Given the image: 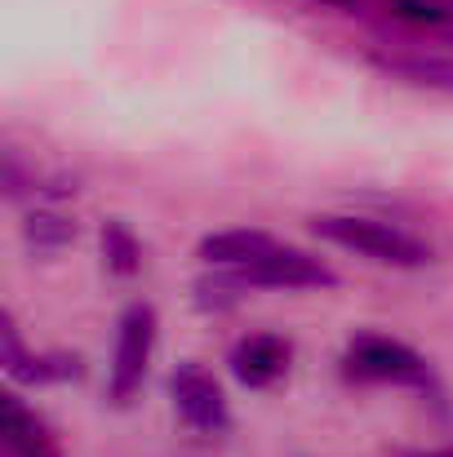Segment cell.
Instances as JSON below:
<instances>
[{
  "label": "cell",
  "instance_id": "cell-14",
  "mask_svg": "<svg viewBox=\"0 0 453 457\" xmlns=\"http://www.w3.org/2000/svg\"><path fill=\"white\" fill-rule=\"evenodd\" d=\"M245 289L249 285H245L240 271H214V276L196 280V306L200 311H231V306L240 303Z\"/></svg>",
  "mask_w": 453,
  "mask_h": 457
},
{
  "label": "cell",
  "instance_id": "cell-5",
  "mask_svg": "<svg viewBox=\"0 0 453 457\" xmlns=\"http://www.w3.org/2000/svg\"><path fill=\"white\" fill-rule=\"evenodd\" d=\"M227 364H231V378H236L240 386L267 391V386H276V382L289 373V364H294V342L281 337V333H249V337H240V342L231 346Z\"/></svg>",
  "mask_w": 453,
  "mask_h": 457
},
{
  "label": "cell",
  "instance_id": "cell-4",
  "mask_svg": "<svg viewBox=\"0 0 453 457\" xmlns=\"http://www.w3.org/2000/svg\"><path fill=\"white\" fill-rule=\"evenodd\" d=\"M169 400H173V413L182 418V427H191L196 436H222L231 427V409H227L218 378L196 360H182L169 373Z\"/></svg>",
  "mask_w": 453,
  "mask_h": 457
},
{
  "label": "cell",
  "instance_id": "cell-1",
  "mask_svg": "<svg viewBox=\"0 0 453 457\" xmlns=\"http://www.w3.org/2000/svg\"><path fill=\"white\" fill-rule=\"evenodd\" d=\"M311 231L329 245H342V249H356L382 267H400V271H414V267H427L432 262V245H423L418 236L382 222V218H365V213H315L311 218Z\"/></svg>",
  "mask_w": 453,
  "mask_h": 457
},
{
  "label": "cell",
  "instance_id": "cell-7",
  "mask_svg": "<svg viewBox=\"0 0 453 457\" xmlns=\"http://www.w3.org/2000/svg\"><path fill=\"white\" fill-rule=\"evenodd\" d=\"M0 364H4V373H9L13 382H36V386L80 378V360H76V355H67V351L31 355V351L22 346L18 324H13V315H9V311L0 315Z\"/></svg>",
  "mask_w": 453,
  "mask_h": 457
},
{
  "label": "cell",
  "instance_id": "cell-6",
  "mask_svg": "<svg viewBox=\"0 0 453 457\" xmlns=\"http://www.w3.org/2000/svg\"><path fill=\"white\" fill-rule=\"evenodd\" d=\"M245 285L254 289H333L338 276L333 267H324L320 258L302 253V249H289V245H276L267 258H258L249 271H240Z\"/></svg>",
  "mask_w": 453,
  "mask_h": 457
},
{
  "label": "cell",
  "instance_id": "cell-9",
  "mask_svg": "<svg viewBox=\"0 0 453 457\" xmlns=\"http://www.w3.org/2000/svg\"><path fill=\"white\" fill-rule=\"evenodd\" d=\"M0 445H4V457H63L49 427L13 391L0 395Z\"/></svg>",
  "mask_w": 453,
  "mask_h": 457
},
{
  "label": "cell",
  "instance_id": "cell-2",
  "mask_svg": "<svg viewBox=\"0 0 453 457\" xmlns=\"http://www.w3.org/2000/svg\"><path fill=\"white\" fill-rule=\"evenodd\" d=\"M342 378L360 386H405V391L436 386L427 355H418L409 342L387 337V333H356L342 351Z\"/></svg>",
  "mask_w": 453,
  "mask_h": 457
},
{
  "label": "cell",
  "instance_id": "cell-15",
  "mask_svg": "<svg viewBox=\"0 0 453 457\" xmlns=\"http://www.w3.org/2000/svg\"><path fill=\"white\" fill-rule=\"evenodd\" d=\"M400 457H453V445H440V449H409Z\"/></svg>",
  "mask_w": 453,
  "mask_h": 457
},
{
  "label": "cell",
  "instance_id": "cell-16",
  "mask_svg": "<svg viewBox=\"0 0 453 457\" xmlns=\"http://www.w3.org/2000/svg\"><path fill=\"white\" fill-rule=\"evenodd\" d=\"M320 4H342V9H347V4H356V0H320Z\"/></svg>",
  "mask_w": 453,
  "mask_h": 457
},
{
  "label": "cell",
  "instance_id": "cell-10",
  "mask_svg": "<svg viewBox=\"0 0 453 457\" xmlns=\"http://www.w3.org/2000/svg\"><path fill=\"white\" fill-rule=\"evenodd\" d=\"M276 249V240L267 231H254V227H231V231H214L200 240L196 258L214 271H249L258 258H267Z\"/></svg>",
  "mask_w": 453,
  "mask_h": 457
},
{
  "label": "cell",
  "instance_id": "cell-11",
  "mask_svg": "<svg viewBox=\"0 0 453 457\" xmlns=\"http://www.w3.org/2000/svg\"><path fill=\"white\" fill-rule=\"evenodd\" d=\"M98 240H103V262H107V271H112V276L130 280V276H138V271H143V245H138V236H134V227H130V222L107 218V222H103V231H98Z\"/></svg>",
  "mask_w": 453,
  "mask_h": 457
},
{
  "label": "cell",
  "instance_id": "cell-8",
  "mask_svg": "<svg viewBox=\"0 0 453 457\" xmlns=\"http://www.w3.org/2000/svg\"><path fill=\"white\" fill-rule=\"evenodd\" d=\"M369 62L391 76L405 80L414 89H436V94H453V58L449 54H423V49H373Z\"/></svg>",
  "mask_w": 453,
  "mask_h": 457
},
{
  "label": "cell",
  "instance_id": "cell-12",
  "mask_svg": "<svg viewBox=\"0 0 453 457\" xmlns=\"http://www.w3.org/2000/svg\"><path fill=\"white\" fill-rule=\"evenodd\" d=\"M22 236H27L31 249H49L54 253V249H67L76 240V222L67 213H58V209H31L27 222H22Z\"/></svg>",
  "mask_w": 453,
  "mask_h": 457
},
{
  "label": "cell",
  "instance_id": "cell-13",
  "mask_svg": "<svg viewBox=\"0 0 453 457\" xmlns=\"http://www.w3.org/2000/svg\"><path fill=\"white\" fill-rule=\"evenodd\" d=\"M391 13L400 22H409L414 31H432V36H453V9L436 0H391Z\"/></svg>",
  "mask_w": 453,
  "mask_h": 457
},
{
  "label": "cell",
  "instance_id": "cell-3",
  "mask_svg": "<svg viewBox=\"0 0 453 457\" xmlns=\"http://www.w3.org/2000/svg\"><path fill=\"white\" fill-rule=\"evenodd\" d=\"M155 306L151 303H130L121 324H116V355H112V369H107V400L116 409H130L147 382V364L151 351H155Z\"/></svg>",
  "mask_w": 453,
  "mask_h": 457
}]
</instances>
